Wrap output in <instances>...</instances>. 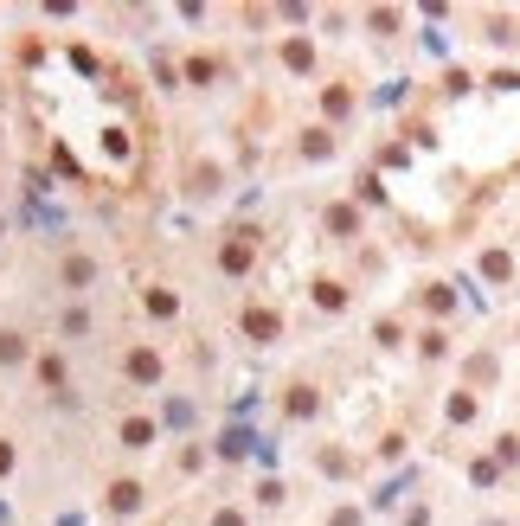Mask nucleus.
<instances>
[{"mask_svg":"<svg viewBox=\"0 0 520 526\" xmlns=\"http://www.w3.org/2000/svg\"><path fill=\"white\" fill-rule=\"evenodd\" d=\"M20 90L65 174L110 193H129L148 180L155 129H148L142 90L129 84L122 65H110L103 52H90L78 39H45L26 52Z\"/></svg>","mask_w":520,"mask_h":526,"instance_id":"1","label":"nucleus"}]
</instances>
